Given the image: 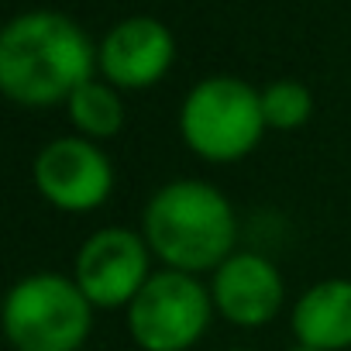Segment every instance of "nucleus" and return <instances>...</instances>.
<instances>
[{
    "label": "nucleus",
    "mask_w": 351,
    "mask_h": 351,
    "mask_svg": "<svg viewBox=\"0 0 351 351\" xmlns=\"http://www.w3.org/2000/svg\"><path fill=\"white\" fill-rule=\"evenodd\" d=\"M214 313L210 289L190 272H155L128 306V330L141 351H186L193 348Z\"/></svg>",
    "instance_id": "obj_5"
},
{
    "label": "nucleus",
    "mask_w": 351,
    "mask_h": 351,
    "mask_svg": "<svg viewBox=\"0 0 351 351\" xmlns=\"http://www.w3.org/2000/svg\"><path fill=\"white\" fill-rule=\"evenodd\" d=\"M172 56H176V42L162 21L128 18L107 32L97 52V66L110 80V86L145 90L169 73Z\"/></svg>",
    "instance_id": "obj_9"
},
{
    "label": "nucleus",
    "mask_w": 351,
    "mask_h": 351,
    "mask_svg": "<svg viewBox=\"0 0 351 351\" xmlns=\"http://www.w3.org/2000/svg\"><path fill=\"white\" fill-rule=\"evenodd\" d=\"M69 121H73V128H76L83 138H90V141H97V138H114V134L121 131V124H124V104H121V97L114 93V86L90 80V83H83V86L69 97Z\"/></svg>",
    "instance_id": "obj_11"
},
{
    "label": "nucleus",
    "mask_w": 351,
    "mask_h": 351,
    "mask_svg": "<svg viewBox=\"0 0 351 351\" xmlns=\"http://www.w3.org/2000/svg\"><path fill=\"white\" fill-rule=\"evenodd\" d=\"M86 32L56 11H28L0 35V90L21 107H52L93 80Z\"/></svg>",
    "instance_id": "obj_1"
},
{
    "label": "nucleus",
    "mask_w": 351,
    "mask_h": 351,
    "mask_svg": "<svg viewBox=\"0 0 351 351\" xmlns=\"http://www.w3.org/2000/svg\"><path fill=\"white\" fill-rule=\"evenodd\" d=\"M231 351H245V348H231Z\"/></svg>",
    "instance_id": "obj_14"
},
{
    "label": "nucleus",
    "mask_w": 351,
    "mask_h": 351,
    "mask_svg": "<svg viewBox=\"0 0 351 351\" xmlns=\"http://www.w3.org/2000/svg\"><path fill=\"white\" fill-rule=\"evenodd\" d=\"M296 344L313 351L351 348V279H324L310 286L293 306Z\"/></svg>",
    "instance_id": "obj_10"
},
{
    "label": "nucleus",
    "mask_w": 351,
    "mask_h": 351,
    "mask_svg": "<svg viewBox=\"0 0 351 351\" xmlns=\"http://www.w3.org/2000/svg\"><path fill=\"white\" fill-rule=\"evenodd\" d=\"M93 330V303L76 279L25 276L4 300V334L18 351H80Z\"/></svg>",
    "instance_id": "obj_4"
},
{
    "label": "nucleus",
    "mask_w": 351,
    "mask_h": 351,
    "mask_svg": "<svg viewBox=\"0 0 351 351\" xmlns=\"http://www.w3.org/2000/svg\"><path fill=\"white\" fill-rule=\"evenodd\" d=\"M35 186L59 210H97L114 190V165L83 134L56 138L35 158Z\"/></svg>",
    "instance_id": "obj_7"
},
{
    "label": "nucleus",
    "mask_w": 351,
    "mask_h": 351,
    "mask_svg": "<svg viewBox=\"0 0 351 351\" xmlns=\"http://www.w3.org/2000/svg\"><path fill=\"white\" fill-rule=\"evenodd\" d=\"M262 93L238 76H210L197 83L180 110V134L186 148L207 162L245 158L265 131Z\"/></svg>",
    "instance_id": "obj_3"
},
{
    "label": "nucleus",
    "mask_w": 351,
    "mask_h": 351,
    "mask_svg": "<svg viewBox=\"0 0 351 351\" xmlns=\"http://www.w3.org/2000/svg\"><path fill=\"white\" fill-rule=\"evenodd\" d=\"M148 241L128 228H100L76 252V286L83 296L100 306H131L141 286L152 279L148 272Z\"/></svg>",
    "instance_id": "obj_6"
},
{
    "label": "nucleus",
    "mask_w": 351,
    "mask_h": 351,
    "mask_svg": "<svg viewBox=\"0 0 351 351\" xmlns=\"http://www.w3.org/2000/svg\"><path fill=\"white\" fill-rule=\"evenodd\" d=\"M310 110H313V100L303 83L276 80L262 90V114H265V124L276 131H293V128L306 124Z\"/></svg>",
    "instance_id": "obj_12"
},
{
    "label": "nucleus",
    "mask_w": 351,
    "mask_h": 351,
    "mask_svg": "<svg viewBox=\"0 0 351 351\" xmlns=\"http://www.w3.org/2000/svg\"><path fill=\"white\" fill-rule=\"evenodd\" d=\"M145 241L176 272H217L238 241L228 197L204 180H176L152 193L145 207Z\"/></svg>",
    "instance_id": "obj_2"
},
{
    "label": "nucleus",
    "mask_w": 351,
    "mask_h": 351,
    "mask_svg": "<svg viewBox=\"0 0 351 351\" xmlns=\"http://www.w3.org/2000/svg\"><path fill=\"white\" fill-rule=\"evenodd\" d=\"M289 351H313V348H306V344H296V348H289Z\"/></svg>",
    "instance_id": "obj_13"
},
{
    "label": "nucleus",
    "mask_w": 351,
    "mask_h": 351,
    "mask_svg": "<svg viewBox=\"0 0 351 351\" xmlns=\"http://www.w3.org/2000/svg\"><path fill=\"white\" fill-rule=\"evenodd\" d=\"M214 310L234 327H265L276 320L286 286L276 269L258 252H234L210 279Z\"/></svg>",
    "instance_id": "obj_8"
}]
</instances>
